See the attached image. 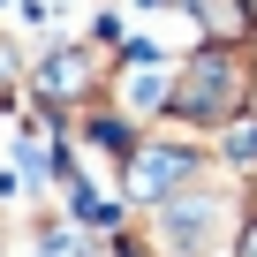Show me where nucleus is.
<instances>
[{
	"mask_svg": "<svg viewBox=\"0 0 257 257\" xmlns=\"http://www.w3.org/2000/svg\"><path fill=\"white\" fill-rule=\"evenodd\" d=\"M46 257H68V242H53V249H46Z\"/></svg>",
	"mask_w": 257,
	"mask_h": 257,
	"instance_id": "obj_1",
	"label": "nucleus"
},
{
	"mask_svg": "<svg viewBox=\"0 0 257 257\" xmlns=\"http://www.w3.org/2000/svg\"><path fill=\"white\" fill-rule=\"evenodd\" d=\"M249 257H257V234H249Z\"/></svg>",
	"mask_w": 257,
	"mask_h": 257,
	"instance_id": "obj_2",
	"label": "nucleus"
}]
</instances>
